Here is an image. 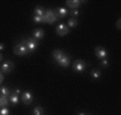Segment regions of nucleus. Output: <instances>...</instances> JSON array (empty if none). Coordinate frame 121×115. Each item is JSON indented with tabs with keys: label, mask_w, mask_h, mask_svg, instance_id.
I'll return each mask as SVG.
<instances>
[{
	"label": "nucleus",
	"mask_w": 121,
	"mask_h": 115,
	"mask_svg": "<svg viewBox=\"0 0 121 115\" xmlns=\"http://www.w3.org/2000/svg\"><path fill=\"white\" fill-rule=\"evenodd\" d=\"M4 49V45L3 44H0V50H3Z\"/></svg>",
	"instance_id": "nucleus-27"
},
{
	"label": "nucleus",
	"mask_w": 121,
	"mask_h": 115,
	"mask_svg": "<svg viewBox=\"0 0 121 115\" xmlns=\"http://www.w3.org/2000/svg\"><path fill=\"white\" fill-rule=\"evenodd\" d=\"M44 9L42 7H37L35 9H34V13H35V15L38 16H43L44 15Z\"/></svg>",
	"instance_id": "nucleus-18"
},
{
	"label": "nucleus",
	"mask_w": 121,
	"mask_h": 115,
	"mask_svg": "<svg viewBox=\"0 0 121 115\" xmlns=\"http://www.w3.org/2000/svg\"><path fill=\"white\" fill-rule=\"evenodd\" d=\"M91 76L93 79H99L101 77V71L99 69H93L91 70Z\"/></svg>",
	"instance_id": "nucleus-19"
},
{
	"label": "nucleus",
	"mask_w": 121,
	"mask_h": 115,
	"mask_svg": "<svg viewBox=\"0 0 121 115\" xmlns=\"http://www.w3.org/2000/svg\"><path fill=\"white\" fill-rule=\"evenodd\" d=\"M78 25V21L76 20L75 18H70L68 21V27L69 28H75Z\"/></svg>",
	"instance_id": "nucleus-16"
},
{
	"label": "nucleus",
	"mask_w": 121,
	"mask_h": 115,
	"mask_svg": "<svg viewBox=\"0 0 121 115\" xmlns=\"http://www.w3.org/2000/svg\"><path fill=\"white\" fill-rule=\"evenodd\" d=\"M23 43L26 45V47H27L28 49V53H31V52H33L34 50L37 49L38 47V42L34 40V38H28V40H24Z\"/></svg>",
	"instance_id": "nucleus-2"
},
{
	"label": "nucleus",
	"mask_w": 121,
	"mask_h": 115,
	"mask_svg": "<svg viewBox=\"0 0 121 115\" xmlns=\"http://www.w3.org/2000/svg\"><path fill=\"white\" fill-rule=\"evenodd\" d=\"M94 52H95V56L96 58H99V59H106V56H107V51H106L105 49L103 47H101V46H98V47H95V50H94Z\"/></svg>",
	"instance_id": "nucleus-7"
},
{
	"label": "nucleus",
	"mask_w": 121,
	"mask_h": 115,
	"mask_svg": "<svg viewBox=\"0 0 121 115\" xmlns=\"http://www.w3.org/2000/svg\"><path fill=\"white\" fill-rule=\"evenodd\" d=\"M80 3H82V1H78V0H68V1H66V4L70 8H72V9L78 8L80 5Z\"/></svg>",
	"instance_id": "nucleus-13"
},
{
	"label": "nucleus",
	"mask_w": 121,
	"mask_h": 115,
	"mask_svg": "<svg viewBox=\"0 0 121 115\" xmlns=\"http://www.w3.org/2000/svg\"><path fill=\"white\" fill-rule=\"evenodd\" d=\"M71 15H72V16H74V17H76V16L79 15V12H78L77 10H73V11L71 12Z\"/></svg>",
	"instance_id": "nucleus-23"
},
{
	"label": "nucleus",
	"mask_w": 121,
	"mask_h": 115,
	"mask_svg": "<svg viewBox=\"0 0 121 115\" xmlns=\"http://www.w3.org/2000/svg\"><path fill=\"white\" fill-rule=\"evenodd\" d=\"M10 111L8 108H1L0 109V115H9Z\"/></svg>",
	"instance_id": "nucleus-22"
},
{
	"label": "nucleus",
	"mask_w": 121,
	"mask_h": 115,
	"mask_svg": "<svg viewBox=\"0 0 121 115\" xmlns=\"http://www.w3.org/2000/svg\"><path fill=\"white\" fill-rule=\"evenodd\" d=\"M10 90L5 86H0V97H5L8 98L10 96Z\"/></svg>",
	"instance_id": "nucleus-12"
},
{
	"label": "nucleus",
	"mask_w": 121,
	"mask_h": 115,
	"mask_svg": "<svg viewBox=\"0 0 121 115\" xmlns=\"http://www.w3.org/2000/svg\"><path fill=\"white\" fill-rule=\"evenodd\" d=\"M13 51L15 54H17V56H25V54L28 53V49L27 47H26V45L22 42L21 44H17V45L14 46L13 48Z\"/></svg>",
	"instance_id": "nucleus-3"
},
{
	"label": "nucleus",
	"mask_w": 121,
	"mask_h": 115,
	"mask_svg": "<svg viewBox=\"0 0 121 115\" xmlns=\"http://www.w3.org/2000/svg\"><path fill=\"white\" fill-rule=\"evenodd\" d=\"M15 93H16V94H17V95H18L19 93H21V90H18V88H17V90L15 91Z\"/></svg>",
	"instance_id": "nucleus-29"
},
{
	"label": "nucleus",
	"mask_w": 121,
	"mask_h": 115,
	"mask_svg": "<svg viewBox=\"0 0 121 115\" xmlns=\"http://www.w3.org/2000/svg\"><path fill=\"white\" fill-rule=\"evenodd\" d=\"M108 65V62H107V60H106V59H104V60H103V61H102V66H103V67H106V66H107Z\"/></svg>",
	"instance_id": "nucleus-25"
},
{
	"label": "nucleus",
	"mask_w": 121,
	"mask_h": 115,
	"mask_svg": "<svg viewBox=\"0 0 121 115\" xmlns=\"http://www.w3.org/2000/svg\"><path fill=\"white\" fill-rule=\"evenodd\" d=\"M33 36H34V38H37V40H41L44 36V31L42 29H35L33 31Z\"/></svg>",
	"instance_id": "nucleus-15"
},
{
	"label": "nucleus",
	"mask_w": 121,
	"mask_h": 115,
	"mask_svg": "<svg viewBox=\"0 0 121 115\" xmlns=\"http://www.w3.org/2000/svg\"><path fill=\"white\" fill-rule=\"evenodd\" d=\"M116 26H117V28H118L119 30L121 29V19H120V18H119L118 20H117V24H116Z\"/></svg>",
	"instance_id": "nucleus-24"
},
{
	"label": "nucleus",
	"mask_w": 121,
	"mask_h": 115,
	"mask_svg": "<svg viewBox=\"0 0 121 115\" xmlns=\"http://www.w3.org/2000/svg\"><path fill=\"white\" fill-rule=\"evenodd\" d=\"M57 19H58V18L56 17L54 11H52V10H46V11L44 12V15H43V21H44V23L54 24L56 20H57Z\"/></svg>",
	"instance_id": "nucleus-1"
},
{
	"label": "nucleus",
	"mask_w": 121,
	"mask_h": 115,
	"mask_svg": "<svg viewBox=\"0 0 121 115\" xmlns=\"http://www.w3.org/2000/svg\"><path fill=\"white\" fill-rule=\"evenodd\" d=\"M56 32H57L58 35L64 36L70 32V28H69L66 25H64V24H60V25H58L57 28H56Z\"/></svg>",
	"instance_id": "nucleus-5"
},
{
	"label": "nucleus",
	"mask_w": 121,
	"mask_h": 115,
	"mask_svg": "<svg viewBox=\"0 0 121 115\" xmlns=\"http://www.w3.org/2000/svg\"><path fill=\"white\" fill-rule=\"evenodd\" d=\"M33 115H43V109L41 107H35L33 110Z\"/></svg>",
	"instance_id": "nucleus-20"
},
{
	"label": "nucleus",
	"mask_w": 121,
	"mask_h": 115,
	"mask_svg": "<svg viewBox=\"0 0 121 115\" xmlns=\"http://www.w3.org/2000/svg\"><path fill=\"white\" fill-rule=\"evenodd\" d=\"M9 103V99L5 97H0V108H5Z\"/></svg>",
	"instance_id": "nucleus-17"
},
{
	"label": "nucleus",
	"mask_w": 121,
	"mask_h": 115,
	"mask_svg": "<svg viewBox=\"0 0 121 115\" xmlns=\"http://www.w3.org/2000/svg\"><path fill=\"white\" fill-rule=\"evenodd\" d=\"M77 115H86V113H84V112H82V113H78Z\"/></svg>",
	"instance_id": "nucleus-30"
},
{
	"label": "nucleus",
	"mask_w": 121,
	"mask_h": 115,
	"mask_svg": "<svg viewBox=\"0 0 121 115\" xmlns=\"http://www.w3.org/2000/svg\"><path fill=\"white\" fill-rule=\"evenodd\" d=\"M58 64H59L60 66H62V67H68V66L70 65V59H69L66 56H63L61 59L58 61Z\"/></svg>",
	"instance_id": "nucleus-10"
},
{
	"label": "nucleus",
	"mask_w": 121,
	"mask_h": 115,
	"mask_svg": "<svg viewBox=\"0 0 121 115\" xmlns=\"http://www.w3.org/2000/svg\"><path fill=\"white\" fill-rule=\"evenodd\" d=\"M2 81H3V76H2V74L0 72V84L2 83Z\"/></svg>",
	"instance_id": "nucleus-26"
},
{
	"label": "nucleus",
	"mask_w": 121,
	"mask_h": 115,
	"mask_svg": "<svg viewBox=\"0 0 121 115\" xmlns=\"http://www.w3.org/2000/svg\"><path fill=\"white\" fill-rule=\"evenodd\" d=\"M2 60H3V56H2V53L0 52V62L2 61Z\"/></svg>",
	"instance_id": "nucleus-28"
},
{
	"label": "nucleus",
	"mask_w": 121,
	"mask_h": 115,
	"mask_svg": "<svg viewBox=\"0 0 121 115\" xmlns=\"http://www.w3.org/2000/svg\"><path fill=\"white\" fill-rule=\"evenodd\" d=\"M0 69H1V71H2V72H5V74H9V72H11L12 70L14 69L13 62L5 61L3 64H1V66H0Z\"/></svg>",
	"instance_id": "nucleus-6"
},
{
	"label": "nucleus",
	"mask_w": 121,
	"mask_h": 115,
	"mask_svg": "<svg viewBox=\"0 0 121 115\" xmlns=\"http://www.w3.org/2000/svg\"><path fill=\"white\" fill-rule=\"evenodd\" d=\"M86 66H87V64H86L85 61H82V60H76L73 63V69L77 72H82L85 70Z\"/></svg>",
	"instance_id": "nucleus-4"
},
{
	"label": "nucleus",
	"mask_w": 121,
	"mask_h": 115,
	"mask_svg": "<svg viewBox=\"0 0 121 115\" xmlns=\"http://www.w3.org/2000/svg\"><path fill=\"white\" fill-rule=\"evenodd\" d=\"M65 56V54H64V52L62 51V50L56 49L55 51L53 52V58H54V59H55L57 62L59 61V60L61 59V58H62V56Z\"/></svg>",
	"instance_id": "nucleus-11"
},
{
	"label": "nucleus",
	"mask_w": 121,
	"mask_h": 115,
	"mask_svg": "<svg viewBox=\"0 0 121 115\" xmlns=\"http://www.w3.org/2000/svg\"><path fill=\"white\" fill-rule=\"evenodd\" d=\"M33 20L34 23H43V16H38V15H34L33 16Z\"/></svg>",
	"instance_id": "nucleus-21"
},
{
	"label": "nucleus",
	"mask_w": 121,
	"mask_h": 115,
	"mask_svg": "<svg viewBox=\"0 0 121 115\" xmlns=\"http://www.w3.org/2000/svg\"><path fill=\"white\" fill-rule=\"evenodd\" d=\"M9 98H10V101L12 102V103L13 104H17L18 103V95L16 94L15 92L14 93H11V94H10V96H9Z\"/></svg>",
	"instance_id": "nucleus-14"
},
{
	"label": "nucleus",
	"mask_w": 121,
	"mask_h": 115,
	"mask_svg": "<svg viewBox=\"0 0 121 115\" xmlns=\"http://www.w3.org/2000/svg\"><path fill=\"white\" fill-rule=\"evenodd\" d=\"M54 13H55V15H56V17L57 18L58 17L62 18V17H65L66 16V14H68V10L64 9V8H58Z\"/></svg>",
	"instance_id": "nucleus-9"
},
{
	"label": "nucleus",
	"mask_w": 121,
	"mask_h": 115,
	"mask_svg": "<svg viewBox=\"0 0 121 115\" xmlns=\"http://www.w3.org/2000/svg\"><path fill=\"white\" fill-rule=\"evenodd\" d=\"M22 100L25 104H30L32 102V94L30 92H25L22 95Z\"/></svg>",
	"instance_id": "nucleus-8"
}]
</instances>
